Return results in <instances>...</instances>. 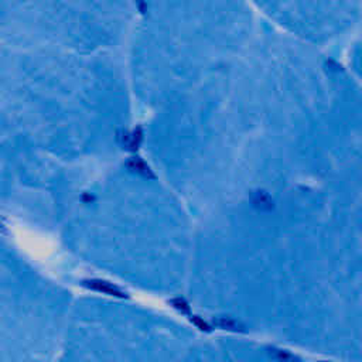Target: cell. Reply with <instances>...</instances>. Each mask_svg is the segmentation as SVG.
Returning a JSON list of instances; mask_svg holds the SVG:
<instances>
[{
	"instance_id": "cell-1",
	"label": "cell",
	"mask_w": 362,
	"mask_h": 362,
	"mask_svg": "<svg viewBox=\"0 0 362 362\" xmlns=\"http://www.w3.org/2000/svg\"><path fill=\"white\" fill-rule=\"evenodd\" d=\"M253 204L256 205V206H259L260 209H263V208H272V199L266 195V194H263V192H259L255 198H253Z\"/></svg>"
},
{
	"instance_id": "cell-2",
	"label": "cell",
	"mask_w": 362,
	"mask_h": 362,
	"mask_svg": "<svg viewBox=\"0 0 362 362\" xmlns=\"http://www.w3.org/2000/svg\"><path fill=\"white\" fill-rule=\"evenodd\" d=\"M219 325L222 328H229V329H236L238 328V324L233 320H228V318H222L219 321Z\"/></svg>"
},
{
	"instance_id": "cell-3",
	"label": "cell",
	"mask_w": 362,
	"mask_h": 362,
	"mask_svg": "<svg viewBox=\"0 0 362 362\" xmlns=\"http://www.w3.org/2000/svg\"><path fill=\"white\" fill-rule=\"evenodd\" d=\"M173 304H175V307L180 308V310L184 311V313H188V311H189L188 304H187L182 298H175V300H173Z\"/></svg>"
},
{
	"instance_id": "cell-4",
	"label": "cell",
	"mask_w": 362,
	"mask_h": 362,
	"mask_svg": "<svg viewBox=\"0 0 362 362\" xmlns=\"http://www.w3.org/2000/svg\"><path fill=\"white\" fill-rule=\"evenodd\" d=\"M192 321H194V324L199 328V329H205V331H209V325L204 321V320H201L199 317H192L191 318Z\"/></svg>"
}]
</instances>
